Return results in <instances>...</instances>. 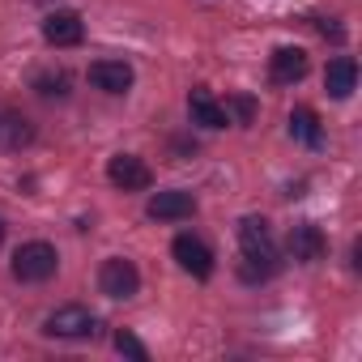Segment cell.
I'll return each instance as SVG.
<instances>
[{"label":"cell","instance_id":"obj_1","mask_svg":"<svg viewBox=\"0 0 362 362\" xmlns=\"http://www.w3.org/2000/svg\"><path fill=\"white\" fill-rule=\"evenodd\" d=\"M239 243H243V256H247V277H269L277 269V247H273V235H269V222L264 218H243L239 222Z\"/></svg>","mask_w":362,"mask_h":362},{"label":"cell","instance_id":"obj_2","mask_svg":"<svg viewBox=\"0 0 362 362\" xmlns=\"http://www.w3.org/2000/svg\"><path fill=\"white\" fill-rule=\"evenodd\" d=\"M56 269H60V256H56V247L43 243V239L22 243V247L13 252V277H18V281H47V277H56Z\"/></svg>","mask_w":362,"mask_h":362},{"label":"cell","instance_id":"obj_3","mask_svg":"<svg viewBox=\"0 0 362 362\" xmlns=\"http://www.w3.org/2000/svg\"><path fill=\"white\" fill-rule=\"evenodd\" d=\"M98 290H103L107 298H132V294L141 290V273H136V264L124 260V256L103 260V269H98Z\"/></svg>","mask_w":362,"mask_h":362},{"label":"cell","instance_id":"obj_4","mask_svg":"<svg viewBox=\"0 0 362 362\" xmlns=\"http://www.w3.org/2000/svg\"><path fill=\"white\" fill-rule=\"evenodd\" d=\"M107 179L119 188V192H145L153 184V170L136 158V153H115L107 162Z\"/></svg>","mask_w":362,"mask_h":362},{"label":"cell","instance_id":"obj_5","mask_svg":"<svg viewBox=\"0 0 362 362\" xmlns=\"http://www.w3.org/2000/svg\"><path fill=\"white\" fill-rule=\"evenodd\" d=\"M94 315L86 311V307H56L47 320H43V332L47 337H64V341H81V337H90L94 332Z\"/></svg>","mask_w":362,"mask_h":362},{"label":"cell","instance_id":"obj_6","mask_svg":"<svg viewBox=\"0 0 362 362\" xmlns=\"http://www.w3.org/2000/svg\"><path fill=\"white\" fill-rule=\"evenodd\" d=\"M170 256L179 260V269L192 273V277H209V273H214V252H209L197 235H179V239L170 243Z\"/></svg>","mask_w":362,"mask_h":362},{"label":"cell","instance_id":"obj_7","mask_svg":"<svg viewBox=\"0 0 362 362\" xmlns=\"http://www.w3.org/2000/svg\"><path fill=\"white\" fill-rule=\"evenodd\" d=\"M145 214H149L153 222H184V218L197 214V201H192V192H184V188H170V192H158V197L145 205Z\"/></svg>","mask_w":362,"mask_h":362},{"label":"cell","instance_id":"obj_8","mask_svg":"<svg viewBox=\"0 0 362 362\" xmlns=\"http://www.w3.org/2000/svg\"><path fill=\"white\" fill-rule=\"evenodd\" d=\"M43 39H47L52 47H77V43L86 39V22H81V13H73V9H56V13L43 22Z\"/></svg>","mask_w":362,"mask_h":362},{"label":"cell","instance_id":"obj_9","mask_svg":"<svg viewBox=\"0 0 362 362\" xmlns=\"http://www.w3.org/2000/svg\"><path fill=\"white\" fill-rule=\"evenodd\" d=\"M90 81H94L103 94H128L132 81H136V73H132V64H124V60H94V64H90Z\"/></svg>","mask_w":362,"mask_h":362},{"label":"cell","instance_id":"obj_10","mask_svg":"<svg viewBox=\"0 0 362 362\" xmlns=\"http://www.w3.org/2000/svg\"><path fill=\"white\" fill-rule=\"evenodd\" d=\"M269 77H273L277 86L303 81V77H307V52H303V47H277V52L269 56Z\"/></svg>","mask_w":362,"mask_h":362},{"label":"cell","instance_id":"obj_11","mask_svg":"<svg viewBox=\"0 0 362 362\" xmlns=\"http://www.w3.org/2000/svg\"><path fill=\"white\" fill-rule=\"evenodd\" d=\"M324 252H328V239H324V230H320V226L298 222V226L290 230V256H294V260L315 264V260H324Z\"/></svg>","mask_w":362,"mask_h":362},{"label":"cell","instance_id":"obj_12","mask_svg":"<svg viewBox=\"0 0 362 362\" xmlns=\"http://www.w3.org/2000/svg\"><path fill=\"white\" fill-rule=\"evenodd\" d=\"M188 111H192V124H201V128H226V124H230L226 107H222L205 86H197V90L188 94Z\"/></svg>","mask_w":362,"mask_h":362},{"label":"cell","instance_id":"obj_13","mask_svg":"<svg viewBox=\"0 0 362 362\" xmlns=\"http://www.w3.org/2000/svg\"><path fill=\"white\" fill-rule=\"evenodd\" d=\"M354 86H358V64H354L349 56L328 60V69H324V90H328L332 98H349Z\"/></svg>","mask_w":362,"mask_h":362},{"label":"cell","instance_id":"obj_14","mask_svg":"<svg viewBox=\"0 0 362 362\" xmlns=\"http://www.w3.org/2000/svg\"><path fill=\"white\" fill-rule=\"evenodd\" d=\"M35 141V124L18 111H0V145L5 149H22Z\"/></svg>","mask_w":362,"mask_h":362},{"label":"cell","instance_id":"obj_15","mask_svg":"<svg viewBox=\"0 0 362 362\" xmlns=\"http://www.w3.org/2000/svg\"><path fill=\"white\" fill-rule=\"evenodd\" d=\"M290 136L303 141V145H320V115H315L311 107H298V111L290 115Z\"/></svg>","mask_w":362,"mask_h":362},{"label":"cell","instance_id":"obj_16","mask_svg":"<svg viewBox=\"0 0 362 362\" xmlns=\"http://www.w3.org/2000/svg\"><path fill=\"white\" fill-rule=\"evenodd\" d=\"M35 86H39L43 98H64V94H69V77H64V73H43Z\"/></svg>","mask_w":362,"mask_h":362},{"label":"cell","instance_id":"obj_17","mask_svg":"<svg viewBox=\"0 0 362 362\" xmlns=\"http://www.w3.org/2000/svg\"><path fill=\"white\" fill-rule=\"evenodd\" d=\"M115 349H119V354H128V358H136V362H145V358H149V349H145L132 332H115Z\"/></svg>","mask_w":362,"mask_h":362},{"label":"cell","instance_id":"obj_18","mask_svg":"<svg viewBox=\"0 0 362 362\" xmlns=\"http://www.w3.org/2000/svg\"><path fill=\"white\" fill-rule=\"evenodd\" d=\"M230 107H235L239 124H252V115H256V103H252V98H230Z\"/></svg>","mask_w":362,"mask_h":362},{"label":"cell","instance_id":"obj_19","mask_svg":"<svg viewBox=\"0 0 362 362\" xmlns=\"http://www.w3.org/2000/svg\"><path fill=\"white\" fill-rule=\"evenodd\" d=\"M320 35H324V39H332V43H341V39H345V30H341V26H328V22H320Z\"/></svg>","mask_w":362,"mask_h":362},{"label":"cell","instance_id":"obj_20","mask_svg":"<svg viewBox=\"0 0 362 362\" xmlns=\"http://www.w3.org/2000/svg\"><path fill=\"white\" fill-rule=\"evenodd\" d=\"M0 239H5V222H0Z\"/></svg>","mask_w":362,"mask_h":362}]
</instances>
